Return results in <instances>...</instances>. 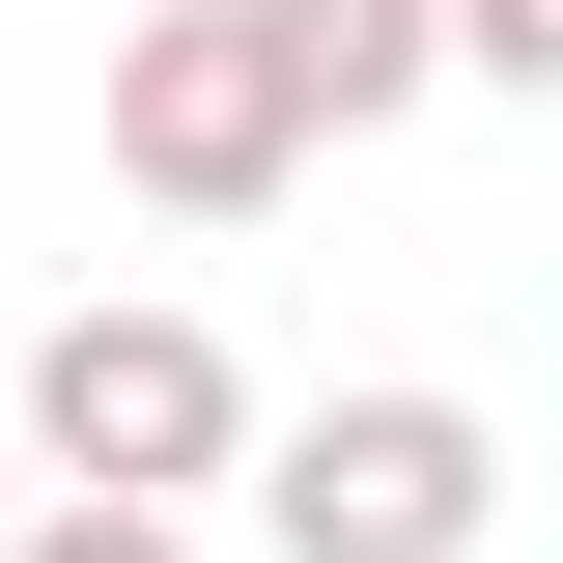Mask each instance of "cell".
Masks as SVG:
<instances>
[{
    "mask_svg": "<svg viewBox=\"0 0 563 563\" xmlns=\"http://www.w3.org/2000/svg\"><path fill=\"white\" fill-rule=\"evenodd\" d=\"M0 422L57 451V507H169L198 536V479L254 451V366L198 310H57V339H0Z\"/></svg>",
    "mask_w": 563,
    "mask_h": 563,
    "instance_id": "cell-1",
    "label": "cell"
},
{
    "mask_svg": "<svg viewBox=\"0 0 563 563\" xmlns=\"http://www.w3.org/2000/svg\"><path fill=\"white\" fill-rule=\"evenodd\" d=\"M282 563H479L507 536V422L479 395H310L282 422V479H254Z\"/></svg>",
    "mask_w": 563,
    "mask_h": 563,
    "instance_id": "cell-2",
    "label": "cell"
},
{
    "mask_svg": "<svg viewBox=\"0 0 563 563\" xmlns=\"http://www.w3.org/2000/svg\"><path fill=\"white\" fill-rule=\"evenodd\" d=\"M113 169L169 225H254L282 169H310V113H282V57H254V0H141L113 29Z\"/></svg>",
    "mask_w": 563,
    "mask_h": 563,
    "instance_id": "cell-3",
    "label": "cell"
},
{
    "mask_svg": "<svg viewBox=\"0 0 563 563\" xmlns=\"http://www.w3.org/2000/svg\"><path fill=\"white\" fill-rule=\"evenodd\" d=\"M254 57L310 141H366V113H422V0H254Z\"/></svg>",
    "mask_w": 563,
    "mask_h": 563,
    "instance_id": "cell-4",
    "label": "cell"
},
{
    "mask_svg": "<svg viewBox=\"0 0 563 563\" xmlns=\"http://www.w3.org/2000/svg\"><path fill=\"white\" fill-rule=\"evenodd\" d=\"M422 85H563V0H422Z\"/></svg>",
    "mask_w": 563,
    "mask_h": 563,
    "instance_id": "cell-5",
    "label": "cell"
},
{
    "mask_svg": "<svg viewBox=\"0 0 563 563\" xmlns=\"http://www.w3.org/2000/svg\"><path fill=\"white\" fill-rule=\"evenodd\" d=\"M0 563H198V536H169V507H29Z\"/></svg>",
    "mask_w": 563,
    "mask_h": 563,
    "instance_id": "cell-6",
    "label": "cell"
}]
</instances>
